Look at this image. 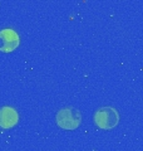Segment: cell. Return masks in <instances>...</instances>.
<instances>
[{"instance_id": "obj_1", "label": "cell", "mask_w": 143, "mask_h": 151, "mask_svg": "<svg viewBox=\"0 0 143 151\" xmlns=\"http://www.w3.org/2000/svg\"><path fill=\"white\" fill-rule=\"evenodd\" d=\"M94 122L99 129L111 130L119 122V115L113 107H102L94 113Z\"/></svg>"}, {"instance_id": "obj_2", "label": "cell", "mask_w": 143, "mask_h": 151, "mask_svg": "<svg viewBox=\"0 0 143 151\" xmlns=\"http://www.w3.org/2000/svg\"><path fill=\"white\" fill-rule=\"evenodd\" d=\"M80 112L73 107H66L56 113V124L65 130H74L80 125Z\"/></svg>"}, {"instance_id": "obj_3", "label": "cell", "mask_w": 143, "mask_h": 151, "mask_svg": "<svg viewBox=\"0 0 143 151\" xmlns=\"http://www.w3.org/2000/svg\"><path fill=\"white\" fill-rule=\"evenodd\" d=\"M19 43H20L19 35L13 29H3L0 32V50L4 53L15 50Z\"/></svg>"}, {"instance_id": "obj_4", "label": "cell", "mask_w": 143, "mask_h": 151, "mask_svg": "<svg viewBox=\"0 0 143 151\" xmlns=\"http://www.w3.org/2000/svg\"><path fill=\"white\" fill-rule=\"evenodd\" d=\"M19 115L18 112L11 107H3L0 108V127L3 129H10L18 124Z\"/></svg>"}]
</instances>
